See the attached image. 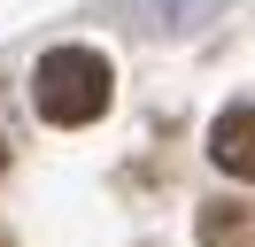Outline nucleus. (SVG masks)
Here are the masks:
<instances>
[{"label": "nucleus", "mask_w": 255, "mask_h": 247, "mask_svg": "<svg viewBox=\"0 0 255 247\" xmlns=\"http://www.w3.org/2000/svg\"><path fill=\"white\" fill-rule=\"evenodd\" d=\"M109 101H116V77H109V62H101L93 46H54V54H39V70H31V108L54 124V131L101 124Z\"/></svg>", "instance_id": "obj_1"}, {"label": "nucleus", "mask_w": 255, "mask_h": 247, "mask_svg": "<svg viewBox=\"0 0 255 247\" xmlns=\"http://www.w3.org/2000/svg\"><path fill=\"white\" fill-rule=\"evenodd\" d=\"M209 162H217L224 178H255V101L224 108V116L209 124Z\"/></svg>", "instance_id": "obj_2"}, {"label": "nucleus", "mask_w": 255, "mask_h": 247, "mask_svg": "<svg viewBox=\"0 0 255 247\" xmlns=\"http://www.w3.org/2000/svg\"><path fill=\"white\" fill-rule=\"evenodd\" d=\"M248 240H255V209H240V201L201 209V247H248Z\"/></svg>", "instance_id": "obj_3"}, {"label": "nucleus", "mask_w": 255, "mask_h": 247, "mask_svg": "<svg viewBox=\"0 0 255 247\" xmlns=\"http://www.w3.org/2000/svg\"><path fill=\"white\" fill-rule=\"evenodd\" d=\"M0 170H8V139H0Z\"/></svg>", "instance_id": "obj_4"}, {"label": "nucleus", "mask_w": 255, "mask_h": 247, "mask_svg": "<svg viewBox=\"0 0 255 247\" xmlns=\"http://www.w3.org/2000/svg\"><path fill=\"white\" fill-rule=\"evenodd\" d=\"M0 247H8V240H0Z\"/></svg>", "instance_id": "obj_5"}]
</instances>
